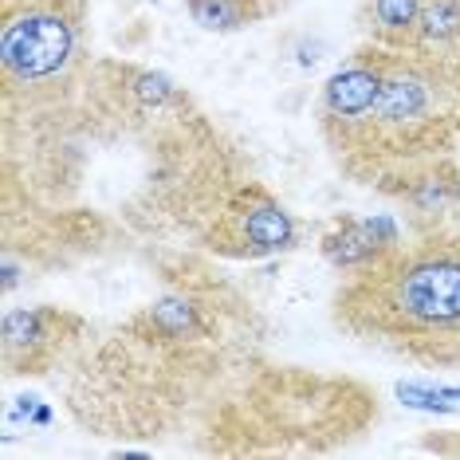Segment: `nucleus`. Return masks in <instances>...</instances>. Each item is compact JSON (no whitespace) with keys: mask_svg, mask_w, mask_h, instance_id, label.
I'll use <instances>...</instances> for the list:
<instances>
[{"mask_svg":"<svg viewBox=\"0 0 460 460\" xmlns=\"http://www.w3.org/2000/svg\"><path fill=\"white\" fill-rule=\"evenodd\" d=\"M185 13L205 32L228 36V32H240V28L260 24L271 8L264 0H185Z\"/></svg>","mask_w":460,"mask_h":460,"instance_id":"9","label":"nucleus"},{"mask_svg":"<svg viewBox=\"0 0 460 460\" xmlns=\"http://www.w3.org/2000/svg\"><path fill=\"white\" fill-rule=\"evenodd\" d=\"M264 4L271 8V13H276V8H279V0H264Z\"/></svg>","mask_w":460,"mask_h":460,"instance_id":"11","label":"nucleus"},{"mask_svg":"<svg viewBox=\"0 0 460 460\" xmlns=\"http://www.w3.org/2000/svg\"><path fill=\"white\" fill-rule=\"evenodd\" d=\"M397 397H402V405L421 410V413H453L456 410L445 397L441 385H425V382H397Z\"/></svg>","mask_w":460,"mask_h":460,"instance_id":"10","label":"nucleus"},{"mask_svg":"<svg viewBox=\"0 0 460 460\" xmlns=\"http://www.w3.org/2000/svg\"><path fill=\"white\" fill-rule=\"evenodd\" d=\"M334 323L410 362L460 370V233L425 228L413 244L347 276Z\"/></svg>","mask_w":460,"mask_h":460,"instance_id":"1","label":"nucleus"},{"mask_svg":"<svg viewBox=\"0 0 460 460\" xmlns=\"http://www.w3.org/2000/svg\"><path fill=\"white\" fill-rule=\"evenodd\" d=\"M402 244L405 240H402V228H397L394 217H385V213L342 217V221L323 236V256H327L342 276H354V271H366L390 252H397Z\"/></svg>","mask_w":460,"mask_h":460,"instance_id":"6","label":"nucleus"},{"mask_svg":"<svg viewBox=\"0 0 460 460\" xmlns=\"http://www.w3.org/2000/svg\"><path fill=\"white\" fill-rule=\"evenodd\" d=\"M83 334V319L59 307H16L0 319L4 374H48Z\"/></svg>","mask_w":460,"mask_h":460,"instance_id":"5","label":"nucleus"},{"mask_svg":"<svg viewBox=\"0 0 460 460\" xmlns=\"http://www.w3.org/2000/svg\"><path fill=\"white\" fill-rule=\"evenodd\" d=\"M394 181H402V185L385 181L382 190L410 205L417 213V221H425L429 228H441L445 217L460 208V165H456L453 154L429 158L421 165H413V170L397 173Z\"/></svg>","mask_w":460,"mask_h":460,"instance_id":"7","label":"nucleus"},{"mask_svg":"<svg viewBox=\"0 0 460 460\" xmlns=\"http://www.w3.org/2000/svg\"><path fill=\"white\" fill-rule=\"evenodd\" d=\"M205 248L225 260H268L296 248V221L260 181H244L208 221Z\"/></svg>","mask_w":460,"mask_h":460,"instance_id":"3","label":"nucleus"},{"mask_svg":"<svg viewBox=\"0 0 460 460\" xmlns=\"http://www.w3.org/2000/svg\"><path fill=\"white\" fill-rule=\"evenodd\" d=\"M390 59H394V48H382V44L370 40V44H362L347 64L323 83L315 119H319V130H323V138H327V146L334 154L342 150V142L354 134V127L362 122V114L370 111L374 99L382 95Z\"/></svg>","mask_w":460,"mask_h":460,"instance_id":"4","label":"nucleus"},{"mask_svg":"<svg viewBox=\"0 0 460 460\" xmlns=\"http://www.w3.org/2000/svg\"><path fill=\"white\" fill-rule=\"evenodd\" d=\"M425 0H362V28L374 44L410 51L417 40Z\"/></svg>","mask_w":460,"mask_h":460,"instance_id":"8","label":"nucleus"},{"mask_svg":"<svg viewBox=\"0 0 460 460\" xmlns=\"http://www.w3.org/2000/svg\"><path fill=\"white\" fill-rule=\"evenodd\" d=\"M83 0H4L0 20V75L4 107L20 95L40 99L59 87L83 51Z\"/></svg>","mask_w":460,"mask_h":460,"instance_id":"2","label":"nucleus"}]
</instances>
